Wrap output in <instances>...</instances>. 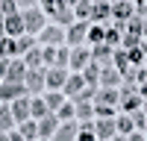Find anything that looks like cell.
<instances>
[{"label":"cell","mask_w":147,"mask_h":141,"mask_svg":"<svg viewBox=\"0 0 147 141\" xmlns=\"http://www.w3.org/2000/svg\"><path fill=\"white\" fill-rule=\"evenodd\" d=\"M74 112H77V117H82V121H85V117H91V115H94V106H91L88 100H77Z\"/></svg>","instance_id":"29"},{"label":"cell","mask_w":147,"mask_h":141,"mask_svg":"<svg viewBox=\"0 0 147 141\" xmlns=\"http://www.w3.org/2000/svg\"><path fill=\"white\" fill-rule=\"evenodd\" d=\"M88 27H91V21H77V23H74V27L68 30V35H65V38H68V44L80 47L85 38H88Z\"/></svg>","instance_id":"6"},{"label":"cell","mask_w":147,"mask_h":141,"mask_svg":"<svg viewBox=\"0 0 147 141\" xmlns=\"http://www.w3.org/2000/svg\"><path fill=\"white\" fill-rule=\"evenodd\" d=\"M24 85H27V91L38 94V91L47 85V70H44V68H30L27 77H24Z\"/></svg>","instance_id":"3"},{"label":"cell","mask_w":147,"mask_h":141,"mask_svg":"<svg viewBox=\"0 0 147 141\" xmlns=\"http://www.w3.org/2000/svg\"><path fill=\"white\" fill-rule=\"evenodd\" d=\"M59 117H68V121H71V117H77V112H74V106L62 103V106H59Z\"/></svg>","instance_id":"42"},{"label":"cell","mask_w":147,"mask_h":141,"mask_svg":"<svg viewBox=\"0 0 147 141\" xmlns=\"http://www.w3.org/2000/svg\"><path fill=\"white\" fill-rule=\"evenodd\" d=\"M82 79H85V85H97V82H100V65H97L94 59L82 68Z\"/></svg>","instance_id":"20"},{"label":"cell","mask_w":147,"mask_h":141,"mask_svg":"<svg viewBox=\"0 0 147 141\" xmlns=\"http://www.w3.org/2000/svg\"><path fill=\"white\" fill-rule=\"evenodd\" d=\"M27 62H24V59H12L9 62V70H6V79L9 82H24V77H27Z\"/></svg>","instance_id":"9"},{"label":"cell","mask_w":147,"mask_h":141,"mask_svg":"<svg viewBox=\"0 0 147 141\" xmlns=\"http://www.w3.org/2000/svg\"><path fill=\"white\" fill-rule=\"evenodd\" d=\"M56 129H59V117L56 115H44L38 121V138H50Z\"/></svg>","instance_id":"14"},{"label":"cell","mask_w":147,"mask_h":141,"mask_svg":"<svg viewBox=\"0 0 147 141\" xmlns=\"http://www.w3.org/2000/svg\"><path fill=\"white\" fill-rule=\"evenodd\" d=\"M18 12V0H0V15H12Z\"/></svg>","instance_id":"39"},{"label":"cell","mask_w":147,"mask_h":141,"mask_svg":"<svg viewBox=\"0 0 147 141\" xmlns=\"http://www.w3.org/2000/svg\"><path fill=\"white\" fill-rule=\"evenodd\" d=\"M100 88H118L121 85V70L109 62V65H100V82H97Z\"/></svg>","instance_id":"5"},{"label":"cell","mask_w":147,"mask_h":141,"mask_svg":"<svg viewBox=\"0 0 147 141\" xmlns=\"http://www.w3.org/2000/svg\"><path fill=\"white\" fill-rule=\"evenodd\" d=\"M0 38H6V18L0 15Z\"/></svg>","instance_id":"45"},{"label":"cell","mask_w":147,"mask_h":141,"mask_svg":"<svg viewBox=\"0 0 147 141\" xmlns=\"http://www.w3.org/2000/svg\"><path fill=\"white\" fill-rule=\"evenodd\" d=\"M68 82V74H65V68H50L47 70V85H50L53 91H59Z\"/></svg>","instance_id":"18"},{"label":"cell","mask_w":147,"mask_h":141,"mask_svg":"<svg viewBox=\"0 0 147 141\" xmlns=\"http://www.w3.org/2000/svg\"><path fill=\"white\" fill-rule=\"evenodd\" d=\"M138 94H141V97H147V82H144V85H138Z\"/></svg>","instance_id":"47"},{"label":"cell","mask_w":147,"mask_h":141,"mask_svg":"<svg viewBox=\"0 0 147 141\" xmlns=\"http://www.w3.org/2000/svg\"><path fill=\"white\" fill-rule=\"evenodd\" d=\"M18 132L27 138V141H35V138H38V121H32V117L21 121V129H18Z\"/></svg>","instance_id":"21"},{"label":"cell","mask_w":147,"mask_h":141,"mask_svg":"<svg viewBox=\"0 0 147 141\" xmlns=\"http://www.w3.org/2000/svg\"><path fill=\"white\" fill-rule=\"evenodd\" d=\"M127 32H132V35H144V21L132 15V18L127 21Z\"/></svg>","instance_id":"31"},{"label":"cell","mask_w":147,"mask_h":141,"mask_svg":"<svg viewBox=\"0 0 147 141\" xmlns=\"http://www.w3.org/2000/svg\"><path fill=\"white\" fill-rule=\"evenodd\" d=\"M44 115H50V109H47V103H44L41 97L30 100V117H35V121H41Z\"/></svg>","instance_id":"23"},{"label":"cell","mask_w":147,"mask_h":141,"mask_svg":"<svg viewBox=\"0 0 147 141\" xmlns=\"http://www.w3.org/2000/svg\"><path fill=\"white\" fill-rule=\"evenodd\" d=\"M112 18L127 23L132 18V0H118V3H112Z\"/></svg>","instance_id":"11"},{"label":"cell","mask_w":147,"mask_h":141,"mask_svg":"<svg viewBox=\"0 0 147 141\" xmlns=\"http://www.w3.org/2000/svg\"><path fill=\"white\" fill-rule=\"evenodd\" d=\"M21 3H24V0H21Z\"/></svg>","instance_id":"54"},{"label":"cell","mask_w":147,"mask_h":141,"mask_svg":"<svg viewBox=\"0 0 147 141\" xmlns=\"http://www.w3.org/2000/svg\"><path fill=\"white\" fill-rule=\"evenodd\" d=\"M0 141H12V138H9V132H0Z\"/></svg>","instance_id":"48"},{"label":"cell","mask_w":147,"mask_h":141,"mask_svg":"<svg viewBox=\"0 0 147 141\" xmlns=\"http://www.w3.org/2000/svg\"><path fill=\"white\" fill-rule=\"evenodd\" d=\"M115 132H118L115 117H97V124H94V135H97V141H112Z\"/></svg>","instance_id":"4"},{"label":"cell","mask_w":147,"mask_h":141,"mask_svg":"<svg viewBox=\"0 0 147 141\" xmlns=\"http://www.w3.org/2000/svg\"><path fill=\"white\" fill-rule=\"evenodd\" d=\"M129 115H132V124H136L138 129H144V126H147V115H144L141 109H136V112H129Z\"/></svg>","instance_id":"40"},{"label":"cell","mask_w":147,"mask_h":141,"mask_svg":"<svg viewBox=\"0 0 147 141\" xmlns=\"http://www.w3.org/2000/svg\"><path fill=\"white\" fill-rule=\"evenodd\" d=\"M27 94V85L24 82H0V100H18V97H24Z\"/></svg>","instance_id":"7"},{"label":"cell","mask_w":147,"mask_h":141,"mask_svg":"<svg viewBox=\"0 0 147 141\" xmlns=\"http://www.w3.org/2000/svg\"><path fill=\"white\" fill-rule=\"evenodd\" d=\"M82 88H85V79H82V74H77V77H68V82L62 85V91L68 94V97H74V100L80 97V91H82Z\"/></svg>","instance_id":"17"},{"label":"cell","mask_w":147,"mask_h":141,"mask_svg":"<svg viewBox=\"0 0 147 141\" xmlns=\"http://www.w3.org/2000/svg\"><path fill=\"white\" fill-rule=\"evenodd\" d=\"M118 100H121V91H118V88H97V94H94V103L118 106Z\"/></svg>","instance_id":"16"},{"label":"cell","mask_w":147,"mask_h":141,"mask_svg":"<svg viewBox=\"0 0 147 141\" xmlns=\"http://www.w3.org/2000/svg\"><path fill=\"white\" fill-rule=\"evenodd\" d=\"M24 3H27V6H35V0H24Z\"/></svg>","instance_id":"50"},{"label":"cell","mask_w":147,"mask_h":141,"mask_svg":"<svg viewBox=\"0 0 147 141\" xmlns=\"http://www.w3.org/2000/svg\"><path fill=\"white\" fill-rule=\"evenodd\" d=\"M112 141H124V138H112Z\"/></svg>","instance_id":"52"},{"label":"cell","mask_w":147,"mask_h":141,"mask_svg":"<svg viewBox=\"0 0 147 141\" xmlns=\"http://www.w3.org/2000/svg\"><path fill=\"white\" fill-rule=\"evenodd\" d=\"M77 141H97V135H94V124L85 121V124H82V129L77 132Z\"/></svg>","instance_id":"30"},{"label":"cell","mask_w":147,"mask_h":141,"mask_svg":"<svg viewBox=\"0 0 147 141\" xmlns=\"http://www.w3.org/2000/svg\"><path fill=\"white\" fill-rule=\"evenodd\" d=\"M62 3H65V0H41V12H44V15H56Z\"/></svg>","instance_id":"35"},{"label":"cell","mask_w":147,"mask_h":141,"mask_svg":"<svg viewBox=\"0 0 147 141\" xmlns=\"http://www.w3.org/2000/svg\"><path fill=\"white\" fill-rule=\"evenodd\" d=\"M112 53H115V50H112L106 41H100V44L91 47V59H94L97 65H109V62H112Z\"/></svg>","instance_id":"12"},{"label":"cell","mask_w":147,"mask_h":141,"mask_svg":"<svg viewBox=\"0 0 147 141\" xmlns=\"http://www.w3.org/2000/svg\"><path fill=\"white\" fill-rule=\"evenodd\" d=\"M94 115H97V117H115V106H106V103H94Z\"/></svg>","instance_id":"36"},{"label":"cell","mask_w":147,"mask_h":141,"mask_svg":"<svg viewBox=\"0 0 147 141\" xmlns=\"http://www.w3.org/2000/svg\"><path fill=\"white\" fill-rule=\"evenodd\" d=\"M56 53H59V47H56V44H47V47H41L44 65H56Z\"/></svg>","instance_id":"32"},{"label":"cell","mask_w":147,"mask_h":141,"mask_svg":"<svg viewBox=\"0 0 147 141\" xmlns=\"http://www.w3.org/2000/svg\"><path fill=\"white\" fill-rule=\"evenodd\" d=\"M91 12H94V3H91V0H80L74 15H77L80 21H91Z\"/></svg>","instance_id":"26"},{"label":"cell","mask_w":147,"mask_h":141,"mask_svg":"<svg viewBox=\"0 0 147 141\" xmlns=\"http://www.w3.org/2000/svg\"><path fill=\"white\" fill-rule=\"evenodd\" d=\"M141 47H144V53H147V35H144V38H141Z\"/></svg>","instance_id":"49"},{"label":"cell","mask_w":147,"mask_h":141,"mask_svg":"<svg viewBox=\"0 0 147 141\" xmlns=\"http://www.w3.org/2000/svg\"><path fill=\"white\" fill-rule=\"evenodd\" d=\"M118 106L124 109V115L141 109V94H138V85H124V88H121V100H118Z\"/></svg>","instance_id":"2"},{"label":"cell","mask_w":147,"mask_h":141,"mask_svg":"<svg viewBox=\"0 0 147 141\" xmlns=\"http://www.w3.org/2000/svg\"><path fill=\"white\" fill-rule=\"evenodd\" d=\"M144 68H147V65H144Z\"/></svg>","instance_id":"55"},{"label":"cell","mask_w":147,"mask_h":141,"mask_svg":"<svg viewBox=\"0 0 147 141\" xmlns=\"http://www.w3.org/2000/svg\"><path fill=\"white\" fill-rule=\"evenodd\" d=\"M65 3H80V0H65Z\"/></svg>","instance_id":"51"},{"label":"cell","mask_w":147,"mask_h":141,"mask_svg":"<svg viewBox=\"0 0 147 141\" xmlns=\"http://www.w3.org/2000/svg\"><path fill=\"white\" fill-rule=\"evenodd\" d=\"M68 62H71V53H68V50H65V47H62V50H59V53H56V65H53V68H65Z\"/></svg>","instance_id":"41"},{"label":"cell","mask_w":147,"mask_h":141,"mask_svg":"<svg viewBox=\"0 0 147 141\" xmlns=\"http://www.w3.org/2000/svg\"><path fill=\"white\" fill-rule=\"evenodd\" d=\"M12 126H15L12 106H0V132H12Z\"/></svg>","instance_id":"22"},{"label":"cell","mask_w":147,"mask_h":141,"mask_svg":"<svg viewBox=\"0 0 147 141\" xmlns=\"http://www.w3.org/2000/svg\"><path fill=\"white\" fill-rule=\"evenodd\" d=\"M9 62H12L9 56H3V59H0V77H6V70H9Z\"/></svg>","instance_id":"43"},{"label":"cell","mask_w":147,"mask_h":141,"mask_svg":"<svg viewBox=\"0 0 147 141\" xmlns=\"http://www.w3.org/2000/svg\"><path fill=\"white\" fill-rule=\"evenodd\" d=\"M127 56H129L132 65H141L144 62V47H132V50H127Z\"/></svg>","instance_id":"38"},{"label":"cell","mask_w":147,"mask_h":141,"mask_svg":"<svg viewBox=\"0 0 147 141\" xmlns=\"http://www.w3.org/2000/svg\"><path fill=\"white\" fill-rule=\"evenodd\" d=\"M21 18H24V32H27V35H38L44 30V23H47V15H44L38 6H30Z\"/></svg>","instance_id":"1"},{"label":"cell","mask_w":147,"mask_h":141,"mask_svg":"<svg viewBox=\"0 0 147 141\" xmlns=\"http://www.w3.org/2000/svg\"><path fill=\"white\" fill-rule=\"evenodd\" d=\"M103 30H106L103 23H94V27H88V41H91V44H100V41H103Z\"/></svg>","instance_id":"33"},{"label":"cell","mask_w":147,"mask_h":141,"mask_svg":"<svg viewBox=\"0 0 147 141\" xmlns=\"http://www.w3.org/2000/svg\"><path fill=\"white\" fill-rule=\"evenodd\" d=\"M62 38H65L62 27H44V30L38 32V41H41V44H59Z\"/></svg>","instance_id":"15"},{"label":"cell","mask_w":147,"mask_h":141,"mask_svg":"<svg viewBox=\"0 0 147 141\" xmlns=\"http://www.w3.org/2000/svg\"><path fill=\"white\" fill-rule=\"evenodd\" d=\"M121 44H124V50H132V47H141V35L124 32V38H121Z\"/></svg>","instance_id":"34"},{"label":"cell","mask_w":147,"mask_h":141,"mask_svg":"<svg viewBox=\"0 0 147 141\" xmlns=\"http://www.w3.org/2000/svg\"><path fill=\"white\" fill-rule=\"evenodd\" d=\"M138 3H147V0H138Z\"/></svg>","instance_id":"53"},{"label":"cell","mask_w":147,"mask_h":141,"mask_svg":"<svg viewBox=\"0 0 147 141\" xmlns=\"http://www.w3.org/2000/svg\"><path fill=\"white\" fill-rule=\"evenodd\" d=\"M12 115H15V124L27 121V117H30V100H27V97H18V100H12Z\"/></svg>","instance_id":"19"},{"label":"cell","mask_w":147,"mask_h":141,"mask_svg":"<svg viewBox=\"0 0 147 141\" xmlns=\"http://www.w3.org/2000/svg\"><path fill=\"white\" fill-rule=\"evenodd\" d=\"M88 62H91V47H77V50L71 53V68L74 70H82Z\"/></svg>","instance_id":"13"},{"label":"cell","mask_w":147,"mask_h":141,"mask_svg":"<svg viewBox=\"0 0 147 141\" xmlns=\"http://www.w3.org/2000/svg\"><path fill=\"white\" fill-rule=\"evenodd\" d=\"M56 23H62V27H65V23H74V18H77V15H74V12H71V6L68 3H62V6H59V12H56Z\"/></svg>","instance_id":"27"},{"label":"cell","mask_w":147,"mask_h":141,"mask_svg":"<svg viewBox=\"0 0 147 141\" xmlns=\"http://www.w3.org/2000/svg\"><path fill=\"white\" fill-rule=\"evenodd\" d=\"M115 124H118V132H124V135H129L132 129H136V124H132V115H121V117H115Z\"/></svg>","instance_id":"28"},{"label":"cell","mask_w":147,"mask_h":141,"mask_svg":"<svg viewBox=\"0 0 147 141\" xmlns=\"http://www.w3.org/2000/svg\"><path fill=\"white\" fill-rule=\"evenodd\" d=\"M112 62H115V68L124 74V70H129L132 68V62H129V56H127V50H115L112 53Z\"/></svg>","instance_id":"25"},{"label":"cell","mask_w":147,"mask_h":141,"mask_svg":"<svg viewBox=\"0 0 147 141\" xmlns=\"http://www.w3.org/2000/svg\"><path fill=\"white\" fill-rule=\"evenodd\" d=\"M62 97H65L62 91H53V94H47V97H44L47 109H59V106H62Z\"/></svg>","instance_id":"37"},{"label":"cell","mask_w":147,"mask_h":141,"mask_svg":"<svg viewBox=\"0 0 147 141\" xmlns=\"http://www.w3.org/2000/svg\"><path fill=\"white\" fill-rule=\"evenodd\" d=\"M77 132H80V126L74 121H65V124H59V129L50 135V141H77Z\"/></svg>","instance_id":"8"},{"label":"cell","mask_w":147,"mask_h":141,"mask_svg":"<svg viewBox=\"0 0 147 141\" xmlns=\"http://www.w3.org/2000/svg\"><path fill=\"white\" fill-rule=\"evenodd\" d=\"M3 18H6V35H9V38L24 35V18H21V12H12V15H3Z\"/></svg>","instance_id":"10"},{"label":"cell","mask_w":147,"mask_h":141,"mask_svg":"<svg viewBox=\"0 0 147 141\" xmlns=\"http://www.w3.org/2000/svg\"><path fill=\"white\" fill-rule=\"evenodd\" d=\"M124 141H144V135H141V132H136V129H132V132H129V135H127Z\"/></svg>","instance_id":"44"},{"label":"cell","mask_w":147,"mask_h":141,"mask_svg":"<svg viewBox=\"0 0 147 141\" xmlns=\"http://www.w3.org/2000/svg\"><path fill=\"white\" fill-rule=\"evenodd\" d=\"M9 138H12V141H27V138H24L21 132H9Z\"/></svg>","instance_id":"46"},{"label":"cell","mask_w":147,"mask_h":141,"mask_svg":"<svg viewBox=\"0 0 147 141\" xmlns=\"http://www.w3.org/2000/svg\"><path fill=\"white\" fill-rule=\"evenodd\" d=\"M27 68H44V56H41V47H30L27 50Z\"/></svg>","instance_id":"24"}]
</instances>
